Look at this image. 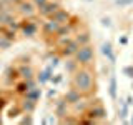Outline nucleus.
I'll return each instance as SVG.
<instances>
[{
	"mask_svg": "<svg viewBox=\"0 0 133 125\" xmlns=\"http://www.w3.org/2000/svg\"><path fill=\"white\" fill-rule=\"evenodd\" d=\"M72 87L82 92L83 97H91L97 93V78L91 67H80L72 77Z\"/></svg>",
	"mask_w": 133,
	"mask_h": 125,
	"instance_id": "f257e3e1",
	"label": "nucleus"
},
{
	"mask_svg": "<svg viewBox=\"0 0 133 125\" xmlns=\"http://www.w3.org/2000/svg\"><path fill=\"white\" fill-rule=\"evenodd\" d=\"M75 60L80 64V67H91L95 64V48L91 43L82 45L78 52L75 53Z\"/></svg>",
	"mask_w": 133,
	"mask_h": 125,
	"instance_id": "f03ea898",
	"label": "nucleus"
},
{
	"mask_svg": "<svg viewBox=\"0 0 133 125\" xmlns=\"http://www.w3.org/2000/svg\"><path fill=\"white\" fill-rule=\"evenodd\" d=\"M83 117H88V118L95 120V122H102V120H107L108 112H107V108L103 107V103L100 102V100H95V103L90 102V105L85 110Z\"/></svg>",
	"mask_w": 133,
	"mask_h": 125,
	"instance_id": "7ed1b4c3",
	"label": "nucleus"
},
{
	"mask_svg": "<svg viewBox=\"0 0 133 125\" xmlns=\"http://www.w3.org/2000/svg\"><path fill=\"white\" fill-rule=\"evenodd\" d=\"M58 28H60V23H58L57 20H53V18H45V22L40 23V33L47 42H50V40L53 42Z\"/></svg>",
	"mask_w": 133,
	"mask_h": 125,
	"instance_id": "20e7f679",
	"label": "nucleus"
},
{
	"mask_svg": "<svg viewBox=\"0 0 133 125\" xmlns=\"http://www.w3.org/2000/svg\"><path fill=\"white\" fill-rule=\"evenodd\" d=\"M38 30H40V25L37 23L35 17L33 18H23L20 22V32L25 39H33V37L38 35Z\"/></svg>",
	"mask_w": 133,
	"mask_h": 125,
	"instance_id": "39448f33",
	"label": "nucleus"
},
{
	"mask_svg": "<svg viewBox=\"0 0 133 125\" xmlns=\"http://www.w3.org/2000/svg\"><path fill=\"white\" fill-rule=\"evenodd\" d=\"M62 8V3L58 2V0H48L47 3H45L43 7L37 8V14H38L40 18H52L53 15H55V12H58Z\"/></svg>",
	"mask_w": 133,
	"mask_h": 125,
	"instance_id": "423d86ee",
	"label": "nucleus"
},
{
	"mask_svg": "<svg viewBox=\"0 0 133 125\" xmlns=\"http://www.w3.org/2000/svg\"><path fill=\"white\" fill-rule=\"evenodd\" d=\"M15 8H17V12H18L23 18H33V17H38V14H37V7H35V3H33L32 0H22Z\"/></svg>",
	"mask_w": 133,
	"mask_h": 125,
	"instance_id": "0eeeda50",
	"label": "nucleus"
},
{
	"mask_svg": "<svg viewBox=\"0 0 133 125\" xmlns=\"http://www.w3.org/2000/svg\"><path fill=\"white\" fill-rule=\"evenodd\" d=\"M82 45L78 43L75 39L72 40H68L66 43L63 45V47H60L58 48V55H60L62 58H68V57H75V53L78 52V48H80Z\"/></svg>",
	"mask_w": 133,
	"mask_h": 125,
	"instance_id": "6e6552de",
	"label": "nucleus"
},
{
	"mask_svg": "<svg viewBox=\"0 0 133 125\" xmlns=\"http://www.w3.org/2000/svg\"><path fill=\"white\" fill-rule=\"evenodd\" d=\"M68 102L65 100V97H62V98H58L57 102H55V105H53V112H55V115H57V118H58V122H60L63 117L68 115Z\"/></svg>",
	"mask_w": 133,
	"mask_h": 125,
	"instance_id": "1a4fd4ad",
	"label": "nucleus"
},
{
	"mask_svg": "<svg viewBox=\"0 0 133 125\" xmlns=\"http://www.w3.org/2000/svg\"><path fill=\"white\" fill-rule=\"evenodd\" d=\"M63 97H65L66 102H68V105H70V107H73L75 103H78L80 100H83L82 92H80V90H77L75 87H72L70 90H66V93L63 95Z\"/></svg>",
	"mask_w": 133,
	"mask_h": 125,
	"instance_id": "9d476101",
	"label": "nucleus"
},
{
	"mask_svg": "<svg viewBox=\"0 0 133 125\" xmlns=\"http://www.w3.org/2000/svg\"><path fill=\"white\" fill-rule=\"evenodd\" d=\"M102 53L107 57V60L110 62L111 65H115L116 62V55H115V50H113V45H111V42H103L102 43Z\"/></svg>",
	"mask_w": 133,
	"mask_h": 125,
	"instance_id": "9b49d317",
	"label": "nucleus"
},
{
	"mask_svg": "<svg viewBox=\"0 0 133 125\" xmlns=\"http://www.w3.org/2000/svg\"><path fill=\"white\" fill-rule=\"evenodd\" d=\"M108 95H110L111 102H116V97H118V82H116V75L115 73L110 75V82H108Z\"/></svg>",
	"mask_w": 133,
	"mask_h": 125,
	"instance_id": "f8f14e48",
	"label": "nucleus"
},
{
	"mask_svg": "<svg viewBox=\"0 0 133 125\" xmlns=\"http://www.w3.org/2000/svg\"><path fill=\"white\" fill-rule=\"evenodd\" d=\"M52 77H53V67L48 65V67H45L43 70H40V73L37 75V80H38L40 85H45V83H48L52 80Z\"/></svg>",
	"mask_w": 133,
	"mask_h": 125,
	"instance_id": "ddd939ff",
	"label": "nucleus"
},
{
	"mask_svg": "<svg viewBox=\"0 0 133 125\" xmlns=\"http://www.w3.org/2000/svg\"><path fill=\"white\" fill-rule=\"evenodd\" d=\"M18 75L23 80H28V78H35V68L30 64H22L18 67Z\"/></svg>",
	"mask_w": 133,
	"mask_h": 125,
	"instance_id": "4468645a",
	"label": "nucleus"
},
{
	"mask_svg": "<svg viewBox=\"0 0 133 125\" xmlns=\"http://www.w3.org/2000/svg\"><path fill=\"white\" fill-rule=\"evenodd\" d=\"M17 80H20L18 68H15V67H8V68L5 70V83H7V85H15Z\"/></svg>",
	"mask_w": 133,
	"mask_h": 125,
	"instance_id": "2eb2a0df",
	"label": "nucleus"
},
{
	"mask_svg": "<svg viewBox=\"0 0 133 125\" xmlns=\"http://www.w3.org/2000/svg\"><path fill=\"white\" fill-rule=\"evenodd\" d=\"M52 18H53V20H57V22L60 23V25H63V23H68L70 20L73 18V17H72V14H70L68 10H65V8H60L58 12H55V15H53Z\"/></svg>",
	"mask_w": 133,
	"mask_h": 125,
	"instance_id": "dca6fc26",
	"label": "nucleus"
},
{
	"mask_svg": "<svg viewBox=\"0 0 133 125\" xmlns=\"http://www.w3.org/2000/svg\"><path fill=\"white\" fill-rule=\"evenodd\" d=\"M20 107H22L23 114H33L35 108H37V102H33V100L27 98V97H23L22 102H20Z\"/></svg>",
	"mask_w": 133,
	"mask_h": 125,
	"instance_id": "f3484780",
	"label": "nucleus"
},
{
	"mask_svg": "<svg viewBox=\"0 0 133 125\" xmlns=\"http://www.w3.org/2000/svg\"><path fill=\"white\" fill-rule=\"evenodd\" d=\"M78 68H80V64L75 60V57H68V58H66V62H65V70H66V73L73 75Z\"/></svg>",
	"mask_w": 133,
	"mask_h": 125,
	"instance_id": "a211bd4d",
	"label": "nucleus"
},
{
	"mask_svg": "<svg viewBox=\"0 0 133 125\" xmlns=\"http://www.w3.org/2000/svg\"><path fill=\"white\" fill-rule=\"evenodd\" d=\"M75 40L78 42L80 45H87V43H91V35H90V32L88 30H83V32H78L77 35L73 37Z\"/></svg>",
	"mask_w": 133,
	"mask_h": 125,
	"instance_id": "6ab92c4d",
	"label": "nucleus"
},
{
	"mask_svg": "<svg viewBox=\"0 0 133 125\" xmlns=\"http://www.w3.org/2000/svg\"><path fill=\"white\" fill-rule=\"evenodd\" d=\"M27 90H28V85H27V80H23V78H20V80H17L15 82V85H14V92L17 95H23L27 93Z\"/></svg>",
	"mask_w": 133,
	"mask_h": 125,
	"instance_id": "aec40b11",
	"label": "nucleus"
},
{
	"mask_svg": "<svg viewBox=\"0 0 133 125\" xmlns=\"http://www.w3.org/2000/svg\"><path fill=\"white\" fill-rule=\"evenodd\" d=\"M23 97H27V98H30V100H33V102L38 103L40 98H42V89H38V87H33V89L27 90V93H25Z\"/></svg>",
	"mask_w": 133,
	"mask_h": 125,
	"instance_id": "412c9836",
	"label": "nucleus"
},
{
	"mask_svg": "<svg viewBox=\"0 0 133 125\" xmlns=\"http://www.w3.org/2000/svg\"><path fill=\"white\" fill-rule=\"evenodd\" d=\"M18 115H23V110H22V107H20V103L8 110V118H17Z\"/></svg>",
	"mask_w": 133,
	"mask_h": 125,
	"instance_id": "4be33fe9",
	"label": "nucleus"
},
{
	"mask_svg": "<svg viewBox=\"0 0 133 125\" xmlns=\"http://www.w3.org/2000/svg\"><path fill=\"white\" fill-rule=\"evenodd\" d=\"M122 102V100H120ZM128 108H130V105H128L127 102H122V108L118 110V115H120V118L123 120L125 123H127V115H128Z\"/></svg>",
	"mask_w": 133,
	"mask_h": 125,
	"instance_id": "5701e85b",
	"label": "nucleus"
},
{
	"mask_svg": "<svg viewBox=\"0 0 133 125\" xmlns=\"http://www.w3.org/2000/svg\"><path fill=\"white\" fill-rule=\"evenodd\" d=\"M12 45H14V42H12L10 39H7L5 35H0V48L2 50H8Z\"/></svg>",
	"mask_w": 133,
	"mask_h": 125,
	"instance_id": "b1692460",
	"label": "nucleus"
},
{
	"mask_svg": "<svg viewBox=\"0 0 133 125\" xmlns=\"http://www.w3.org/2000/svg\"><path fill=\"white\" fill-rule=\"evenodd\" d=\"M20 123L22 125H25V123H33V118H32V114H23V117L20 118Z\"/></svg>",
	"mask_w": 133,
	"mask_h": 125,
	"instance_id": "393cba45",
	"label": "nucleus"
},
{
	"mask_svg": "<svg viewBox=\"0 0 133 125\" xmlns=\"http://www.w3.org/2000/svg\"><path fill=\"white\" fill-rule=\"evenodd\" d=\"M122 72H123V75H127L128 78H133V65H127V67H123Z\"/></svg>",
	"mask_w": 133,
	"mask_h": 125,
	"instance_id": "a878e982",
	"label": "nucleus"
},
{
	"mask_svg": "<svg viewBox=\"0 0 133 125\" xmlns=\"http://www.w3.org/2000/svg\"><path fill=\"white\" fill-rule=\"evenodd\" d=\"M62 80H63V75H62V73H57V75H53V77H52V80H50V82H52L53 85H58Z\"/></svg>",
	"mask_w": 133,
	"mask_h": 125,
	"instance_id": "bb28decb",
	"label": "nucleus"
},
{
	"mask_svg": "<svg viewBox=\"0 0 133 125\" xmlns=\"http://www.w3.org/2000/svg\"><path fill=\"white\" fill-rule=\"evenodd\" d=\"M60 55H58V52H57V55L55 57H52V60H50V65L53 67V68H55V67H58V62H60Z\"/></svg>",
	"mask_w": 133,
	"mask_h": 125,
	"instance_id": "cd10ccee",
	"label": "nucleus"
},
{
	"mask_svg": "<svg viewBox=\"0 0 133 125\" xmlns=\"http://www.w3.org/2000/svg\"><path fill=\"white\" fill-rule=\"evenodd\" d=\"M32 2L35 3V7H37V8H40V7H43L45 3L48 2V0H32Z\"/></svg>",
	"mask_w": 133,
	"mask_h": 125,
	"instance_id": "c85d7f7f",
	"label": "nucleus"
},
{
	"mask_svg": "<svg viewBox=\"0 0 133 125\" xmlns=\"http://www.w3.org/2000/svg\"><path fill=\"white\" fill-rule=\"evenodd\" d=\"M55 95H57V90H55V89H50V90H48V93H47V98H48V100H52L53 97H55Z\"/></svg>",
	"mask_w": 133,
	"mask_h": 125,
	"instance_id": "c756f323",
	"label": "nucleus"
},
{
	"mask_svg": "<svg viewBox=\"0 0 133 125\" xmlns=\"http://www.w3.org/2000/svg\"><path fill=\"white\" fill-rule=\"evenodd\" d=\"M133 0H116V5L123 7V5H128V3H131Z\"/></svg>",
	"mask_w": 133,
	"mask_h": 125,
	"instance_id": "7c9ffc66",
	"label": "nucleus"
},
{
	"mask_svg": "<svg viewBox=\"0 0 133 125\" xmlns=\"http://www.w3.org/2000/svg\"><path fill=\"white\" fill-rule=\"evenodd\" d=\"M102 25H103V27H110V18H102Z\"/></svg>",
	"mask_w": 133,
	"mask_h": 125,
	"instance_id": "2f4dec72",
	"label": "nucleus"
},
{
	"mask_svg": "<svg viewBox=\"0 0 133 125\" xmlns=\"http://www.w3.org/2000/svg\"><path fill=\"white\" fill-rule=\"evenodd\" d=\"M120 43H122V45H127L128 43V39H127V37H122V39H120Z\"/></svg>",
	"mask_w": 133,
	"mask_h": 125,
	"instance_id": "473e14b6",
	"label": "nucleus"
},
{
	"mask_svg": "<svg viewBox=\"0 0 133 125\" xmlns=\"http://www.w3.org/2000/svg\"><path fill=\"white\" fill-rule=\"evenodd\" d=\"M20 2H22V0H10V3H12V5H14V7H17V5H18Z\"/></svg>",
	"mask_w": 133,
	"mask_h": 125,
	"instance_id": "72a5a7b5",
	"label": "nucleus"
},
{
	"mask_svg": "<svg viewBox=\"0 0 133 125\" xmlns=\"http://www.w3.org/2000/svg\"><path fill=\"white\" fill-rule=\"evenodd\" d=\"M127 103H128V105H133V98L130 97V95L127 97Z\"/></svg>",
	"mask_w": 133,
	"mask_h": 125,
	"instance_id": "f704fd0d",
	"label": "nucleus"
},
{
	"mask_svg": "<svg viewBox=\"0 0 133 125\" xmlns=\"http://www.w3.org/2000/svg\"><path fill=\"white\" fill-rule=\"evenodd\" d=\"M5 5H3V3H2V0H0V14H2V12H5Z\"/></svg>",
	"mask_w": 133,
	"mask_h": 125,
	"instance_id": "c9c22d12",
	"label": "nucleus"
},
{
	"mask_svg": "<svg viewBox=\"0 0 133 125\" xmlns=\"http://www.w3.org/2000/svg\"><path fill=\"white\" fill-rule=\"evenodd\" d=\"M130 123H133V115H131V120H130Z\"/></svg>",
	"mask_w": 133,
	"mask_h": 125,
	"instance_id": "e433bc0d",
	"label": "nucleus"
},
{
	"mask_svg": "<svg viewBox=\"0 0 133 125\" xmlns=\"http://www.w3.org/2000/svg\"><path fill=\"white\" fill-rule=\"evenodd\" d=\"M0 125H2V117H0Z\"/></svg>",
	"mask_w": 133,
	"mask_h": 125,
	"instance_id": "4c0bfd02",
	"label": "nucleus"
},
{
	"mask_svg": "<svg viewBox=\"0 0 133 125\" xmlns=\"http://www.w3.org/2000/svg\"><path fill=\"white\" fill-rule=\"evenodd\" d=\"M87 2H91V0H87Z\"/></svg>",
	"mask_w": 133,
	"mask_h": 125,
	"instance_id": "58836bf2",
	"label": "nucleus"
},
{
	"mask_svg": "<svg viewBox=\"0 0 133 125\" xmlns=\"http://www.w3.org/2000/svg\"><path fill=\"white\" fill-rule=\"evenodd\" d=\"M131 89H133V83H131Z\"/></svg>",
	"mask_w": 133,
	"mask_h": 125,
	"instance_id": "ea45409f",
	"label": "nucleus"
}]
</instances>
